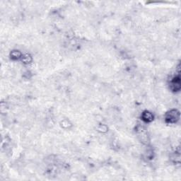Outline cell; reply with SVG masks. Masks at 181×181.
<instances>
[{
    "label": "cell",
    "mask_w": 181,
    "mask_h": 181,
    "mask_svg": "<svg viewBox=\"0 0 181 181\" xmlns=\"http://www.w3.org/2000/svg\"><path fill=\"white\" fill-rule=\"evenodd\" d=\"M180 113L177 110H171L168 113H167L166 116V120L169 123H175L179 120Z\"/></svg>",
    "instance_id": "obj_1"
},
{
    "label": "cell",
    "mask_w": 181,
    "mask_h": 181,
    "mask_svg": "<svg viewBox=\"0 0 181 181\" xmlns=\"http://www.w3.org/2000/svg\"><path fill=\"white\" fill-rule=\"evenodd\" d=\"M153 118H154V117H153V115L152 113H148L147 112V111H146V112H144L143 113L142 115V120H144L145 122H151L153 120Z\"/></svg>",
    "instance_id": "obj_2"
}]
</instances>
